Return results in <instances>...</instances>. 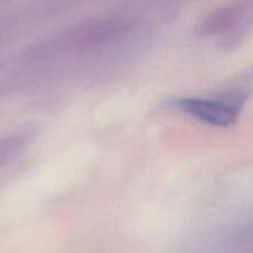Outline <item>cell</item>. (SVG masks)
<instances>
[{
	"label": "cell",
	"instance_id": "1",
	"mask_svg": "<svg viewBox=\"0 0 253 253\" xmlns=\"http://www.w3.org/2000/svg\"><path fill=\"white\" fill-rule=\"evenodd\" d=\"M173 105L202 123L219 127L234 125L240 115L239 104L224 99L182 98L175 100Z\"/></svg>",
	"mask_w": 253,
	"mask_h": 253
}]
</instances>
